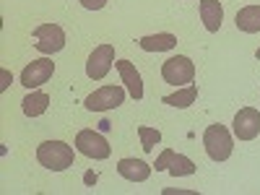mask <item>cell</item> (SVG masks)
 Returning a JSON list of instances; mask_svg holds the SVG:
<instances>
[{"label": "cell", "instance_id": "5bb4252c", "mask_svg": "<svg viewBox=\"0 0 260 195\" xmlns=\"http://www.w3.org/2000/svg\"><path fill=\"white\" fill-rule=\"evenodd\" d=\"M234 24H237V29H240V31L257 34L260 31V6H247L242 11H237Z\"/></svg>", "mask_w": 260, "mask_h": 195}, {"label": "cell", "instance_id": "ba28073f", "mask_svg": "<svg viewBox=\"0 0 260 195\" xmlns=\"http://www.w3.org/2000/svg\"><path fill=\"white\" fill-rule=\"evenodd\" d=\"M55 73V62L47 60V57H39V60H31L24 71H21V86L26 89H39L42 83H47Z\"/></svg>", "mask_w": 260, "mask_h": 195}, {"label": "cell", "instance_id": "ffe728a7", "mask_svg": "<svg viewBox=\"0 0 260 195\" xmlns=\"http://www.w3.org/2000/svg\"><path fill=\"white\" fill-rule=\"evenodd\" d=\"M83 180H86V185H94V182H96V175H94V172H86Z\"/></svg>", "mask_w": 260, "mask_h": 195}, {"label": "cell", "instance_id": "277c9868", "mask_svg": "<svg viewBox=\"0 0 260 195\" xmlns=\"http://www.w3.org/2000/svg\"><path fill=\"white\" fill-rule=\"evenodd\" d=\"M125 102V89L122 86H102V89H96L94 94L86 96V110L91 112H107V110H115V107H120Z\"/></svg>", "mask_w": 260, "mask_h": 195}, {"label": "cell", "instance_id": "e0dca14e", "mask_svg": "<svg viewBox=\"0 0 260 195\" xmlns=\"http://www.w3.org/2000/svg\"><path fill=\"white\" fill-rule=\"evenodd\" d=\"M195 99H198V86H195V83H187L185 89H180L177 94L164 96L161 102H164V104H169V107H180V110H185V107H190Z\"/></svg>", "mask_w": 260, "mask_h": 195}, {"label": "cell", "instance_id": "d6986e66", "mask_svg": "<svg viewBox=\"0 0 260 195\" xmlns=\"http://www.w3.org/2000/svg\"><path fill=\"white\" fill-rule=\"evenodd\" d=\"M81 6H83L86 11H102V8L107 6V0H81Z\"/></svg>", "mask_w": 260, "mask_h": 195}, {"label": "cell", "instance_id": "8992f818", "mask_svg": "<svg viewBox=\"0 0 260 195\" xmlns=\"http://www.w3.org/2000/svg\"><path fill=\"white\" fill-rule=\"evenodd\" d=\"M34 47L42 55H52L65 47V31L57 24H42L34 29Z\"/></svg>", "mask_w": 260, "mask_h": 195}, {"label": "cell", "instance_id": "44dd1931", "mask_svg": "<svg viewBox=\"0 0 260 195\" xmlns=\"http://www.w3.org/2000/svg\"><path fill=\"white\" fill-rule=\"evenodd\" d=\"M255 57H257V60H260V47H257V52H255Z\"/></svg>", "mask_w": 260, "mask_h": 195}, {"label": "cell", "instance_id": "2e32d148", "mask_svg": "<svg viewBox=\"0 0 260 195\" xmlns=\"http://www.w3.org/2000/svg\"><path fill=\"white\" fill-rule=\"evenodd\" d=\"M24 115L26 117H39V115H45L47 112V107H50V96L45 91H31L29 96H24Z\"/></svg>", "mask_w": 260, "mask_h": 195}, {"label": "cell", "instance_id": "6da1fadb", "mask_svg": "<svg viewBox=\"0 0 260 195\" xmlns=\"http://www.w3.org/2000/svg\"><path fill=\"white\" fill-rule=\"evenodd\" d=\"M37 159L42 167H47L52 172H62L73 167V146H68L65 141H45L37 148Z\"/></svg>", "mask_w": 260, "mask_h": 195}, {"label": "cell", "instance_id": "8fae6325", "mask_svg": "<svg viewBox=\"0 0 260 195\" xmlns=\"http://www.w3.org/2000/svg\"><path fill=\"white\" fill-rule=\"evenodd\" d=\"M115 68L120 71V78L125 83L127 94L133 96V99H143V81H141V73L136 71V65L130 62V60H117Z\"/></svg>", "mask_w": 260, "mask_h": 195}, {"label": "cell", "instance_id": "ac0fdd59", "mask_svg": "<svg viewBox=\"0 0 260 195\" xmlns=\"http://www.w3.org/2000/svg\"><path fill=\"white\" fill-rule=\"evenodd\" d=\"M138 136H141V143H143V151H148V154H151V151H154V146L161 141V133H159V130L156 127H138Z\"/></svg>", "mask_w": 260, "mask_h": 195}, {"label": "cell", "instance_id": "52a82bcc", "mask_svg": "<svg viewBox=\"0 0 260 195\" xmlns=\"http://www.w3.org/2000/svg\"><path fill=\"white\" fill-rule=\"evenodd\" d=\"M156 172H164L169 169V175L172 177H187V175H195V161H190L187 156L177 154V151H172V148H164L161 154L156 156Z\"/></svg>", "mask_w": 260, "mask_h": 195}, {"label": "cell", "instance_id": "5b68a950", "mask_svg": "<svg viewBox=\"0 0 260 195\" xmlns=\"http://www.w3.org/2000/svg\"><path fill=\"white\" fill-rule=\"evenodd\" d=\"M76 148L81 151L83 156H89V159H107V156L112 154V148H110V143H107V138L102 133H96V130H78Z\"/></svg>", "mask_w": 260, "mask_h": 195}, {"label": "cell", "instance_id": "9a60e30c", "mask_svg": "<svg viewBox=\"0 0 260 195\" xmlns=\"http://www.w3.org/2000/svg\"><path fill=\"white\" fill-rule=\"evenodd\" d=\"M138 45L146 52H164V50L177 47V37L175 34H151V37H141Z\"/></svg>", "mask_w": 260, "mask_h": 195}, {"label": "cell", "instance_id": "7a4b0ae2", "mask_svg": "<svg viewBox=\"0 0 260 195\" xmlns=\"http://www.w3.org/2000/svg\"><path fill=\"white\" fill-rule=\"evenodd\" d=\"M203 146H206V154L213 161H226L234 151L232 136L224 125H208L206 133H203Z\"/></svg>", "mask_w": 260, "mask_h": 195}, {"label": "cell", "instance_id": "9c48e42d", "mask_svg": "<svg viewBox=\"0 0 260 195\" xmlns=\"http://www.w3.org/2000/svg\"><path fill=\"white\" fill-rule=\"evenodd\" d=\"M112 62H115V45H99L91 55L89 62H86V76L102 81L107 73L112 71Z\"/></svg>", "mask_w": 260, "mask_h": 195}, {"label": "cell", "instance_id": "3957f363", "mask_svg": "<svg viewBox=\"0 0 260 195\" xmlns=\"http://www.w3.org/2000/svg\"><path fill=\"white\" fill-rule=\"evenodd\" d=\"M161 76H164V81L172 83V86H187V83H192V78H195V65H192V60L185 57V55L169 57V60L161 65Z\"/></svg>", "mask_w": 260, "mask_h": 195}, {"label": "cell", "instance_id": "30bf717a", "mask_svg": "<svg viewBox=\"0 0 260 195\" xmlns=\"http://www.w3.org/2000/svg\"><path fill=\"white\" fill-rule=\"evenodd\" d=\"M260 133V112L255 107H245L234 115V136L240 141H252Z\"/></svg>", "mask_w": 260, "mask_h": 195}, {"label": "cell", "instance_id": "4fadbf2b", "mask_svg": "<svg viewBox=\"0 0 260 195\" xmlns=\"http://www.w3.org/2000/svg\"><path fill=\"white\" fill-rule=\"evenodd\" d=\"M201 18L211 34H216L221 29V21H224V8L219 0H201Z\"/></svg>", "mask_w": 260, "mask_h": 195}, {"label": "cell", "instance_id": "7c38bea8", "mask_svg": "<svg viewBox=\"0 0 260 195\" xmlns=\"http://www.w3.org/2000/svg\"><path fill=\"white\" fill-rule=\"evenodd\" d=\"M117 172L130 182H146L151 177V167L146 161H141V159H120L117 161Z\"/></svg>", "mask_w": 260, "mask_h": 195}]
</instances>
